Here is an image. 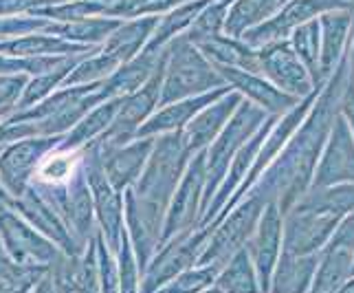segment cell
<instances>
[{
	"instance_id": "obj_1",
	"label": "cell",
	"mask_w": 354,
	"mask_h": 293,
	"mask_svg": "<svg viewBox=\"0 0 354 293\" xmlns=\"http://www.w3.org/2000/svg\"><path fill=\"white\" fill-rule=\"evenodd\" d=\"M185 154L187 148L178 132L163 135L152 145L148 168L139 175L137 186L126 190V203L137 210L145 229L156 240L161 238L165 212L176 192V181L185 163Z\"/></svg>"
},
{
	"instance_id": "obj_2",
	"label": "cell",
	"mask_w": 354,
	"mask_h": 293,
	"mask_svg": "<svg viewBox=\"0 0 354 293\" xmlns=\"http://www.w3.org/2000/svg\"><path fill=\"white\" fill-rule=\"evenodd\" d=\"M97 89H100V82L71 87L62 93L48 97L40 106L18 111V115L11 117L9 121L29 124L33 128V135L38 137H59V132L77 124L91 106L102 102V97L97 95Z\"/></svg>"
},
{
	"instance_id": "obj_3",
	"label": "cell",
	"mask_w": 354,
	"mask_h": 293,
	"mask_svg": "<svg viewBox=\"0 0 354 293\" xmlns=\"http://www.w3.org/2000/svg\"><path fill=\"white\" fill-rule=\"evenodd\" d=\"M84 172H86L88 190L95 197V210L100 218V234L106 242V247L113 254H117L121 245V236L126 234L121 218H124V201L119 199V192L111 186V181L106 179L102 154L97 139L84 145V159H82Z\"/></svg>"
},
{
	"instance_id": "obj_4",
	"label": "cell",
	"mask_w": 354,
	"mask_h": 293,
	"mask_svg": "<svg viewBox=\"0 0 354 293\" xmlns=\"http://www.w3.org/2000/svg\"><path fill=\"white\" fill-rule=\"evenodd\" d=\"M0 245L14 263L29 267H51L62 256L51 240L33 229L9 205H0Z\"/></svg>"
},
{
	"instance_id": "obj_5",
	"label": "cell",
	"mask_w": 354,
	"mask_h": 293,
	"mask_svg": "<svg viewBox=\"0 0 354 293\" xmlns=\"http://www.w3.org/2000/svg\"><path fill=\"white\" fill-rule=\"evenodd\" d=\"M5 205H9L14 212H20L24 221H27L33 229H38L44 238L51 240L62 254L75 258V256H82L86 251L88 245L84 247L82 242L71 234V229L64 225L62 218L55 214L53 207H48L31 188H27L16 199L9 197V201Z\"/></svg>"
},
{
	"instance_id": "obj_6",
	"label": "cell",
	"mask_w": 354,
	"mask_h": 293,
	"mask_svg": "<svg viewBox=\"0 0 354 293\" xmlns=\"http://www.w3.org/2000/svg\"><path fill=\"white\" fill-rule=\"evenodd\" d=\"M167 57H169V64L165 66L158 106H167L192 93H198L212 82V76L205 71V64L185 44V40H178V42L174 40L172 46H169Z\"/></svg>"
},
{
	"instance_id": "obj_7",
	"label": "cell",
	"mask_w": 354,
	"mask_h": 293,
	"mask_svg": "<svg viewBox=\"0 0 354 293\" xmlns=\"http://www.w3.org/2000/svg\"><path fill=\"white\" fill-rule=\"evenodd\" d=\"M203 238H205L203 234L189 236L187 231H183V234L163 242L158 247V254L152 258V263L145 267L139 293H156L178 274L187 272V267H192L194 260H196Z\"/></svg>"
},
{
	"instance_id": "obj_8",
	"label": "cell",
	"mask_w": 354,
	"mask_h": 293,
	"mask_svg": "<svg viewBox=\"0 0 354 293\" xmlns=\"http://www.w3.org/2000/svg\"><path fill=\"white\" fill-rule=\"evenodd\" d=\"M59 143V137H35L22 139L11 143L9 148L0 154V183L5 186L9 197H20L29 188L35 166L40 159L53 150Z\"/></svg>"
},
{
	"instance_id": "obj_9",
	"label": "cell",
	"mask_w": 354,
	"mask_h": 293,
	"mask_svg": "<svg viewBox=\"0 0 354 293\" xmlns=\"http://www.w3.org/2000/svg\"><path fill=\"white\" fill-rule=\"evenodd\" d=\"M51 280L57 293H102L100 276H97V245L95 236L82 256L62 254L51 265Z\"/></svg>"
},
{
	"instance_id": "obj_10",
	"label": "cell",
	"mask_w": 354,
	"mask_h": 293,
	"mask_svg": "<svg viewBox=\"0 0 354 293\" xmlns=\"http://www.w3.org/2000/svg\"><path fill=\"white\" fill-rule=\"evenodd\" d=\"M152 145H154V141L150 137L139 139L130 145H119V148H102L100 145L106 179L111 181V186L117 192L128 190L130 183L134 179H139L145 159H148V154L152 150Z\"/></svg>"
},
{
	"instance_id": "obj_11",
	"label": "cell",
	"mask_w": 354,
	"mask_h": 293,
	"mask_svg": "<svg viewBox=\"0 0 354 293\" xmlns=\"http://www.w3.org/2000/svg\"><path fill=\"white\" fill-rule=\"evenodd\" d=\"M201 179H203V159H196L194 166L189 168V175L185 177V181H183L180 190L174 192L172 201H169L163 229H161V238H158V247H161L163 242H167L169 238L183 234V231L194 223Z\"/></svg>"
},
{
	"instance_id": "obj_12",
	"label": "cell",
	"mask_w": 354,
	"mask_h": 293,
	"mask_svg": "<svg viewBox=\"0 0 354 293\" xmlns=\"http://www.w3.org/2000/svg\"><path fill=\"white\" fill-rule=\"evenodd\" d=\"M84 159V148L82 150H48L40 163L35 166L31 186H64L68 179L77 172Z\"/></svg>"
},
{
	"instance_id": "obj_13",
	"label": "cell",
	"mask_w": 354,
	"mask_h": 293,
	"mask_svg": "<svg viewBox=\"0 0 354 293\" xmlns=\"http://www.w3.org/2000/svg\"><path fill=\"white\" fill-rule=\"evenodd\" d=\"M209 100V97H196V100H185L172 106H165L161 113H156L154 117H150L145 124L137 130V139H148L154 137L158 132H176L178 128H183L189 121V117H194V113Z\"/></svg>"
},
{
	"instance_id": "obj_14",
	"label": "cell",
	"mask_w": 354,
	"mask_h": 293,
	"mask_svg": "<svg viewBox=\"0 0 354 293\" xmlns=\"http://www.w3.org/2000/svg\"><path fill=\"white\" fill-rule=\"evenodd\" d=\"M48 272L51 267H29L14 263L0 245V293H29Z\"/></svg>"
},
{
	"instance_id": "obj_15",
	"label": "cell",
	"mask_w": 354,
	"mask_h": 293,
	"mask_svg": "<svg viewBox=\"0 0 354 293\" xmlns=\"http://www.w3.org/2000/svg\"><path fill=\"white\" fill-rule=\"evenodd\" d=\"M0 51L14 53V55H35V53H84L86 46H73L64 40H55V38H22L16 42H3L0 44Z\"/></svg>"
},
{
	"instance_id": "obj_16",
	"label": "cell",
	"mask_w": 354,
	"mask_h": 293,
	"mask_svg": "<svg viewBox=\"0 0 354 293\" xmlns=\"http://www.w3.org/2000/svg\"><path fill=\"white\" fill-rule=\"evenodd\" d=\"M73 64H75V62L71 60V62H66L64 66H59V69H55L51 73H44V76L35 78L33 82H27V87H24L22 97H20V102H18V111H27V108H31L35 102H40L48 91L57 87L59 80H64L68 76Z\"/></svg>"
},
{
	"instance_id": "obj_17",
	"label": "cell",
	"mask_w": 354,
	"mask_h": 293,
	"mask_svg": "<svg viewBox=\"0 0 354 293\" xmlns=\"http://www.w3.org/2000/svg\"><path fill=\"white\" fill-rule=\"evenodd\" d=\"M117 258H119V293H139V267L128 234L121 236Z\"/></svg>"
},
{
	"instance_id": "obj_18",
	"label": "cell",
	"mask_w": 354,
	"mask_h": 293,
	"mask_svg": "<svg viewBox=\"0 0 354 293\" xmlns=\"http://www.w3.org/2000/svg\"><path fill=\"white\" fill-rule=\"evenodd\" d=\"M95 245H97V276H100L102 293H119L117 265L113 260V251L106 247L100 231H95Z\"/></svg>"
},
{
	"instance_id": "obj_19",
	"label": "cell",
	"mask_w": 354,
	"mask_h": 293,
	"mask_svg": "<svg viewBox=\"0 0 354 293\" xmlns=\"http://www.w3.org/2000/svg\"><path fill=\"white\" fill-rule=\"evenodd\" d=\"M214 267H205V269H194V272H183L178 278L169 280L165 287H161L156 293H198L209 285L214 278Z\"/></svg>"
},
{
	"instance_id": "obj_20",
	"label": "cell",
	"mask_w": 354,
	"mask_h": 293,
	"mask_svg": "<svg viewBox=\"0 0 354 293\" xmlns=\"http://www.w3.org/2000/svg\"><path fill=\"white\" fill-rule=\"evenodd\" d=\"M24 87H27V80L20 76L0 78V117H7L14 108H18Z\"/></svg>"
},
{
	"instance_id": "obj_21",
	"label": "cell",
	"mask_w": 354,
	"mask_h": 293,
	"mask_svg": "<svg viewBox=\"0 0 354 293\" xmlns=\"http://www.w3.org/2000/svg\"><path fill=\"white\" fill-rule=\"evenodd\" d=\"M176 0H119L117 5H113L111 14H126V16H134V14H143V11H158L165 9L169 5H174Z\"/></svg>"
},
{
	"instance_id": "obj_22",
	"label": "cell",
	"mask_w": 354,
	"mask_h": 293,
	"mask_svg": "<svg viewBox=\"0 0 354 293\" xmlns=\"http://www.w3.org/2000/svg\"><path fill=\"white\" fill-rule=\"evenodd\" d=\"M33 135V128L29 124H18V121H7L5 126H0V154H3L11 143L18 139H27Z\"/></svg>"
},
{
	"instance_id": "obj_23",
	"label": "cell",
	"mask_w": 354,
	"mask_h": 293,
	"mask_svg": "<svg viewBox=\"0 0 354 293\" xmlns=\"http://www.w3.org/2000/svg\"><path fill=\"white\" fill-rule=\"evenodd\" d=\"M33 293H57L55 291V285H53V280H51V274H46L38 285L33 287Z\"/></svg>"
},
{
	"instance_id": "obj_24",
	"label": "cell",
	"mask_w": 354,
	"mask_h": 293,
	"mask_svg": "<svg viewBox=\"0 0 354 293\" xmlns=\"http://www.w3.org/2000/svg\"><path fill=\"white\" fill-rule=\"evenodd\" d=\"M9 201V194H7V190H5V186L0 183V205H5Z\"/></svg>"
},
{
	"instance_id": "obj_25",
	"label": "cell",
	"mask_w": 354,
	"mask_h": 293,
	"mask_svg": "<svg viewBox=\"0 0 354 293\" xmlns=\"http://www.w3.org/2000/svg\"><path fill=\"white\" fill-rule=\"evenodd\" d=\"M209 293H218V291H209Z\"/></svg>"
}]
</instances>
